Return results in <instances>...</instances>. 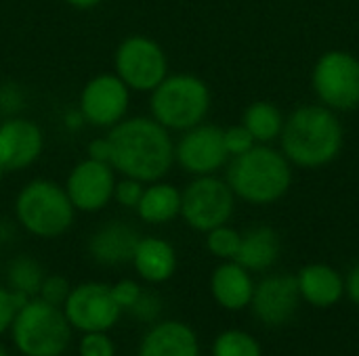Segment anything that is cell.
<instances>
[{"label":"cell","instance_id":"cell-1","mask_svg":"<svg viewBox=\"0 0 359 356\" xmlns=\"http://www.w3.org/2000/svg\"><path fill=\"white\" fill-rule=\"evenodd\" d=\"M111 168L122 176L156 183L175 162V145L168 130L151 118L120 120L109 128Z\"/></svg>","mask_w":359,"mask_h":356},{"label":"cell","instance_id":"cell-2","mask_svg":"<svg viewBox=\"0 0 359 356\" xmlns=\"http://www.w3.org/2000/svg\"><path fill=\"white\" fill-rule=\"evenodd\" d=\"M343 145V126L339 118L320 105L297 109L282 134V147L297 166L318 168L337 157Z\"/></svg>","mask_w":359,"mask_h":356},{"label":"cell","instance_id":"cell-3","mask_svg":"<svg viewBox=\"0 0 359 356\" xmlns=\"http://www.w3.org/2000/svg\"><path fill=\"white\" fill-rule=\"evenodd\" d=\"M290 166L284 155L269 147H252L236 155L227 168V185L250 204H271L290 187Z\"/></svg>","mask_w":359,"mask_h":356},{"label":"cell","instance_id":"cell-4","mask_svg":"<svg viewBox=\"0 0 359 356\" xmlns=\"http://www.w3.org/2000/svg\"><path fill=\"white\" fill-rule=\"evenodd\" d=\"M8 332L21 356H61L72 342L74 329L61 306L32 298L17 311Z\"/></svg>","mask_w":359,"mask_h":356},{"label":"cell","instance_id":"cell-5","mask_svg":"<svg viewBox=\"0 0 359 356\" xmlns=\"http://www.w3.org/2000/svg\"><path fill=\"white\" fill-rule=\"evenodd\" d=\"M76 208L72 206L65 187L36 178L29 180L15 199V216L19 225L34 237H61L74 222Z\"/></svg>","mask_w":359,"mask_h":356},{"label":"cell","instance_id":"cell-6","mask_svg":"<svg viewBox=\"0 0 359 356\" xmlns=\"http://www.w3.org/2000/svg\"><path fill=\"white\" fill-rule=\"evenodd\" d=\"M210 107L208 86L189 73L166 76L151 90V113L166 130H189L206 118Z\"/></svg>","mask_w":359,"mask_h":356},{"label":"cell","instance_id":"cell-7","mask_svg":"<svg viewBox=\"0 0 359 356\" xmlns=\"http://www.w3.org/2000/svg\"><path fill=\"white\" fill-rule=\"evenodd\" d=\"M114 65L116 76L137 92H151L168 71L164 50L147 36L124 38L116 50Z\"/></svg>","mask_w":359,"mask_h":356},{"label":"cell","instance_id":"cell-8","mask_svg":"<svg viewBox=\"0 0 359 356\" xmlns=\"http://www.w3.org/2000/svg\"><path fill=\"white\" fill-rule=\"evenodd\" d=\"M233 212V191L227 183L206 174L196 178L181 193V216L202 233H208L229 220Z\"/></svg>","mask_w":359,"mask_h":356},{"label":"cell","instance_id":"cell-9","mask_svg":"<svg viewBox=\"0 0 359 356\" xmlns=\"http://www.w3.org/2000/svg\"><path fill=\"white\" fill-rule=\"evenodd\" d=\"M61 308L72 329L80 334L109 332L122 317V308L111 296V287L97 281L72 287Z\"/></svg>","mask_w":359,"mask_h":356},{"label":"cell","instance_id":"cell-10","mask_svg":"<svg viewBox=\"0 0 359 356\" xmlns=\"http://www.w3.org/2000/svg\"><path fill=\"white\" fill-rule=\"evenodd\" d=\"M313 88L332 109L359 105V61L343 50L326 52L313 69Z\"/></svg>","mask_w":359,"mask_h":356},{"label":"cell","instance_id":"cell-11","mask_svg":"<svg viewBox=\"0 0 359 356\" xmlns=\"http://www.w3.org/2000/svg\"><path fill=\"white\" fill-rule=\"evenodd\" d=\"M130 88L116 73H101L86 82L80 94V111L84 122L97 128H111L128 109Z\"/></svg>","mask_w":359,"mask_h":356},{"label":"cell","instance_id":"cell-12","mask_svg":"<svg viewBox=\"0 0 359 356\" xmlns=\"http://www.w3.org/2000/svg\"><path fill=\"white\" fill-rule=\"evenodd\" d=\"M116 170L97 159H82L67 176L65 193L72 206L80 212H99L114 197Z\"/></svg>","mask_w":359,"mask_h":356},{"label":"cell","instance_id":"cell-13","mask_svg":"<svg viewBox=\"0 0 359 356\" xmlns=\"http://www.w3.org/2000/svg\"><path fill=\"white\" fill-rule=\"evenodd\" d=\"M175 157L191 174L206 176L217 172L229 157L223 130L210 124H198L185 130L175 147Z\"/></svg>","mask_w":359,"mask_h":356},{"label":"cell","instance_id":"cell-14","mask_svg":"<svg viewBox=\"0 0 359 356\" xmlns=\"http://www.w3.org/2000/svg\"><path fill=\"white\" fill-rule=\"evenodd\" d=\"M301 292L299 281L292 275H273L263 279L252 294L250 306L263 325L280 327L286 325L299 311Z\"/></svg>","mask_w":359,"mask_h":356},{"label":"cell","instance_id":"cell-15","mask_svg":"<svg viewBox=\"0 0 359 356\" xmlns=\"http://www.w3.org/2000/svg\"><path fill=\"white\" fill-rule=\"evenodd\" d=\"M42 130L23 118H8L0 124V166L4 170H25L42 153Z\"/></svg>","mask_w":359,"mask_h":356},{"label":"cell","instance_id":"cell-16","mask_svg":"<svg viewBox=\"0 0 359 356\" xmlns=\"http://www.w3.org/2000/svg\"><path fill=\"white\" fill-rule=\"evenodd\" d=\"M137 356H200L198 336L183 321H162L147 329Z\"/></svg>","mask_w":359,"mask_h":356},{"label":"cell","instance_id":"cell-17","mask_svg":"<svg viewBox=\"0 0 359 356\" xmlns=\"http://www.w3.org/2000/svg\"><path fill=\"white\" fill-rule=\"evenodd\" d=\"M139 233L124 222H107L97 229L88 239V254L103 266H118L133 260L139 243Z\"/></svg>","mask_w":359,"mask_h":356},{"label":"cell","instance_id":"cell-18","mask_svg":"<svg viewBox=\"0 0 359 356\" xmlns=\"http://www.w3.org/2000/svg\"><path fill=\"white\" fill-rule=\"evenodd\" d=\"M133 266L137 275L151 285L168 281L177 271V252L175 248L160 239V237H141L135 254H133Z\"/></svg>","mask_w":359,"mask_h":356},{"label":"cell","instance_id":"cell-19","mask_svg":"<svg viewBox=\"0 0 359 356\" xmlns=\"http://www.w3.org/2000/svg\"><path fill=\"white\" fill-rule=\"evenodd\" d=\"M210 294L225 311H242L250 306L255 285L248 271L233 260L217 266L210 277Z\"/></svg>","mask_w":359,"mask_h":356},{"label":"cell","instance_id":"cell-20","mask_svg":"<svg viewBox=\"0 0 359 356\" xmlns=\"http://www.w3.org/2000/svg\"><path fill=\"white\" fill-rule=\"evenodd\" d=\"M297 281H299L301 298L318 308H328V306L337 304L345 294L343 277L326 264L305 266L299 273Z\"/></svg>","mask_w":359,"mask_h":356},{"label":"cell","instance_id":"cell-21","mask_svg":"<svg viewBox=\"0 0 359 356\" xmlns=\"http://www.w3.org/2000/svg\"><path fill=\"white\" fill-rule=\"evenodd\" d=\"M280 256V239L273 229L257 227L242 237L240 250L236 254V262L246 271H265Z\"/></svg>","mask_w":359,"mask_h":356},{"label":"cell","instance_id":"cell-22","mask_svg":"<svg viewBox=\"0 0 359 356\" xmlns=\"http://www.w3.org/2000/svg\"><path fill=\"white\" fill-rule=\"evenodd\" d=\"M135 210L143 222L149 225L170 222L181 214V191L172 185L156 180L151 187L143 189L141 201Z\"/></svg>","mask_w":359,"mask_h":356},{"label":"cell","instance_id":"cell-23","mask_svg":"<svg viewBox=\"0 0 359 356\" xmlns=\"http://www.w3.org/2000/svg\"><path fill=\"white\" fill-rule=\"evenodd\" d=\"M244 126L255 136V141H273L282 130V113L271 103H252L244 111Z\"/></svg>","mask_w":359,"mask_h":356},{"label":"cell","instance_id":"cell-24","mask_svg":"<svg viewBox=\"0 0 359 356\" xmlns=\"http://www.w3.org/2000/svg\"><path fill=\"white\" fill-rule=\"evenodd\" d=\"M6 279H8V290L25 294L27 298H38L44 271L38 264V260L29 256H17L11 260L6 269Z\"/></svg>","mask_w":359,"mask_h":356},{"label":"cell","instance_id":"cell-25","mask_svg":"<svg viewBox=\"0 0 359 356\" xmlns=\"http://www.w3.org/2000/svg\"><path fill=\"white\" fill-rule=\"evenodd\" d=\"M212 356H263V350L250 334L227 329L217 336L212 344Z\"/></svg>","mask_w":359,"mask_h":356},{"label":"cell","instance_id":"cell-26","mask_svg":"<svg viewBox=\"0 0 359 356\" xmlns=\"http://www.w3.org/2000/svg\"><path fill=\"white\" fill-rule=\"evenodd\" d=\"M240 243H242V235L225 225L208 231V237H206V248L212 256L217 258H223V260H233L238 250H240Z\"/></svg>","mask_w":359,"mask_h":356},{"label":"cell","instance_id":"cell-27","mask_svg":"<svg viewBox=\"0 0 359 356\" xmlns=\"http://www.w3.org/2000/svg\"><path fill=\"white\" fill-rule=\"evenodd\" d=\"M78 356H116L114 340L107 336V332L82 334L78 342Z\"/></svg>","mask_w":359,"mask_h":356},{"label":"cell","instance_id":"cell-28","mask_svg":"<svg viewBox=\"0 0 359 356\" xmlns=\"http://www.w3.org/2000/svg\"><path fill=\"white\" fill-rule=\"evenodd\" d=\"M27 300H32V298H27L25 294L0 287V336H4L11 329L17 311L23 304H27Z\"/></svg>","mask_w":359,"mask_h":356},{"label":"cell","instance_id":"cell-29","mask_svg":"<svg viewBox=\"0 0 359 356\" xmlns=\"http://www.w3.org/2000/svg\"><path fill=\"white\" fill-rule=\"evenodd\" d=\"M69 292H72V285H69V281L63 275H48V277L44 275L40 292H38V298H42L48 304L63 306V302H65Z\"/></svg>","mask_w":359,"mask_h":356},{"label":"cell","instance_id":"cell-30","mask_svg":"<svg viewBox=\"0 0 359 356\" xmlns=\"http://www.w3.org/2000/svg\"><path fill=\"white\" fill-rule=\"evenodd\" d=\"M143 183L141 180H135V178H128L124 176L122 180H116V187H114V199L122 206V208H137L139 201H141V195H143Z\"/></svg>","mask_w":359,"mask_h":356},{"label":"cell","instance_id":"cell-31","mask_svg":"<svg viewBox=\"0 0 359 356\" xmlns=\"http://www.w3.org/2000/svg\"><path fill=\"white\" fill-rule=\"evenodd\" d=\"M223 138H225V147L229 155H242L246 151H250L255 147V136L248 132V128L242 126H233L229 130H223Z\"/></svg>","mask_w":359,"mask_h":356},{"label":"cell","instance_id":"cell-32","mask_svg":"<svg viewBox=\"0 0 359 356\" xmlns=\"http://www.w3.org/2000/svg\"><path fill=\"white\" fill-rule=\"evenodd\" d=\"M111 287V296H114V300L118 302V306L122 308V311H130L133 308V304L139 300V296L143 294V287L137 283V281H133V279H122V281H118V283H114V285H109Z\"/></svg>","mask_w":359,"mask_h":356},{"label":"cell","instance_id":"cell-33","mask_svg":"<svg viewBox=\"0 0 359 356\" xmlns=\"http://www.w3.org/2000/svg\"><path fill=\"white\" fill-rule=\"evenodd\" d=\"M160 311H162V302H160L158 294L143 290V294L139 296V300L133 304V308L128 313L133 317H137L139 321H156Z\"/></svg>","mask_w":359,"mask_h":356},{"label":"cell","instance_id":"cell-34","mask_svg":"<svg viewBox=\"0 0 359 356\" xmlns=\"http://www.w3.org/2000/svg\"><path fill=\"white\" fill-rule=\"evenodd\" d=\"M88 157H90V159H97V162L109 164V159H111V145H109V138L103 136V138L90 141V145H88ZM109 166H111V164H109Z\"/></svg>","mask_w":359,"mask_h":356},{"label":"cell","instance_id":"cell-35","mask_svg":"<svg viewBox=\"0 0 359 356\" xmlns=\"http://www.w3.org/2000/svg\"><path fill=\"white\" fill-rule=\"evenodd\" d=\"M21 107V94L17 86H2L0 88V109L4 111H15Z\"/></svg>","mask_w":359,"mask_h":356},{"label":"cell","instance_id":"cell-36","mask_svg":"<svg viewBox=\"0 0 359 356\" xmlns=\"http://www.w3.org/2000/svg\"><path fill=\"white\" fill-rule=\"evenodd\" d=\"M345 292H347L349 300L359 306V264L349 271V275L345 279Z\"/></svg>","mask_w":359,"mask_h":356},{"label":"cell","instance_id":"cell-37","mask_svg":"<svg viewBox=\"0 0 359 356\" xmlns=\"http://www.w3.org/2000/svg\"><path fill=\"white\" fill-rule=\"evenodd\" d=\"M80 124H84V115H82L80 109L78 111H72L69 115H65V126L67 128H78Z\"/></svg>","mask_w":359,"mask_h":356},{"label":"cell","instance_id":"cell-38","mask_svg":"<svg viewBox=\"0 0 359 356\" xmlns=\"http://www.w3.org/2000/svg\"><path fill=\"white\" fill-rule=\"evenodd\" d=\"M69 6H74V8H82V10H86V8H93V6H97L101 0H65Z\"/></svg>","mask_w":359,"mask_h":356},{"label":"cell","instance_id":"cell-39","mask_svg":"<svg viewBox=\"0 0 359 356\" xmlns=\"http://www.w3.org/2000/svg\"><path fill=\"white\" fill-rule=\"evenodd\" d=\"M0 356H11L8 353H6V348H4V346H0Z\"/></svg>","mask_w":359,"mask_h":356},{"label":"cell","instance_id":"cell-40","mask_svg":"<svg viewBox=\"0 0 359 356\" xmlns=\"http://www.w3.org/2000/svg\"><path fill=\"white\" fill-rule=\"evenodd\" d=\"M4 172H6V170H4V168L0 166V180H2V176H4Z\"/></svg>","mask_w":359,"mask_h":356}]
</instances>
